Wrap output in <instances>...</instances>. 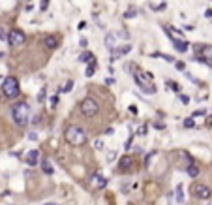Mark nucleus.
I'll list each match as a JSON object with an SVG mask.
<instances>
[{"label":"nucleus","instance_id":"7c9ffc66","mask_svg":"<svg viewBox=\"0 0 212 205\" xmlns=\"http://www.w3.org/2000/svg\"><path fill=\"white\" fill-rule=\"evenodd\" d=\"M203 115H206V111H205V109H199V111H193V119H195V117H203Z\"/></svg>","mask_w":212,"mask_h":205},{"label":"nucleus","instance_id":"c756f323","mask_svg":"<svg viewBox=\"0 0 212 205\" xmlns=\"http://www.w3.org/2000/svg\"><path fill=\"white\" fill-rule=\"evenodd\" d=\"M165 6H167V4H165V2H162V4H158V6H154V11H162V10H165Z\"/></svg>","mask_w":212,"mask_h":205},{"label":"nucleus","instance_id":"cd10ccee","mask_svg":"<svg viewBox=\"0 0 212 205\" xmlns=\"http://www.w3.org/2000/svg\"><path fill=\"white\" fill-rule=\"evenodd\" d=\"M175 68H177L178 72H184V70H186V64H184V62H177V64H175Z\"/></svg>","mask_w":212,"mask_h":205},{"label":"nucleus","instance_id":"4468645a","mask_svg":"<svg viewBox=\"0 0 212 205\" xmlns=\"http://www.w3.org/2000/svg\"><path fill=\"white\" fill-rule=\"evenodd\" d=\"M165 30L169 32V34H173V36H169L171 40H175V38H182V36H184L182 32H180V30H177L175 26H165Z\"/></svg>","mask_w":212,"mask_h":205},{"label":"nucleus","instance_id":"20e7f679","mask_svg":"<svg viewBox=\"0 0 212 205\" xmlns=\"http://www.w3.org/2000/svg\"><path fill=\"white\" fill-rule=\"evenodd\" d=\"M2 92H4V96L10 98V100L17 98L19 96V81L15 77H6L4 83H2Z\"/></svg>","mask_w":212,"mask_h":205},{"label":"nucleus","instance_id":"4c0bfd02","mask_svg":"<svg viewBox=\"0 0 212 205\" xmlns=\"http://www.w3.org/2000/svg\"><path fill=\"white\" fill-rule=\"evenodd\" d=\"M105 83H107V85H113L115 79H113V77H107V79H105Z\"/></svg>","mask_w":212,"mask_h":205},{"label":"nucleus","instance_id":"f03ea898","mask_svg":"<svg viewBox=\"0 0 212 205\" xmlns=\"http://www.w3.org/2000/svg\"><path fill=\"white\" fill-rule=\"evenodd\" d=\"M133 79H135V83H137L145 92H152V94L156 92V87L152 85V74L135 68V70H133Z\"/></svg>","mask_w":212,"mask_h":205},{"label":"nucleus","instance_id":"f257e3e1","mask_svg":"<svg viewBox=\"0 0 212 205\" xmlns=\"http://www.w3.org/2000/svg\"><path fill=\"white\" fill-rule=\"evenodd\" d=\"M28 115H30V107H28L26 102H19V104H15V106L11 107V119H13V122L17 124L19 128L28 124Z\"/></svg>","mask_w":212,"mask_h":205},{"label":"nucleus","instance_id":"7ed1b4c3","mask_svg":"<svg viewBox=\"0 0 212 205\" xmlns=\"http://www.w3.org/2000/svg\"><path fill=\"white\" fill-rule=\"evenodd\" d=\"M64 138H66V141L70 143V145H83V143L86 141V134L81 130L79 126H68L66 132H64Z\"/></svg>","mask_w":212,"mask_h":205},{"label":"nucleus","instance_id":"1a4fd4ad","mask_svg":"<svg viewBox=\"0 0 212 205\" xmlns=\"http://www.w3.org/2000/svg\"><path fill=\"white\" fill-rule=\"evenodd\" d=\"M90 184L96 188V190H102V188L107 186V179L102 173H92L90 175Z\"/></svg>","mask_w":212,"mask_h":205},{"label":"nucleus","instance_id":"2eb2a0df","mask_svg":"<svg viewBox=\"0 0 212 205\" xmlns=\"http://www.w3.org/2000/svg\"><path fill=\"white\" fill-rule=\"evenodd\" d=\"M175 194H177V202L182 203V202H184V190H182V184H177V190H175Z\"/></svg>","mask_w":212,"mask_h":205},{"label":"nucleus","instance_id":"9b49d317","mask_svg":"<svg viewBox=\"0 0 212 205\" xmlns=\"http://www.w3.org/2000/svg\"><path fill=\"white\" fill-rule=\"evenodd\" d=\"M38 156H39V152L36 151H30V152H26V164H28V166H36V164H38Z\"/></svg>","mask_w":212,"mask_h":205},{"label":"nucleus","instance_id":"2f4dec72","mask_svg":"<svg viewBox=\"0 0 212 205\" xmlns=\"http://www.w3.org/2000/svg\"><path fill=\"white\" fill-rule=\"evenodd\" d=\"M94 147H96V149H103V143H102V139H96V141H94Z\"/></svg>","mask_w":212,"mask_h":205},{"label":"nucleus","instance_id":"72a5a7b5","mask_svg":"<svg viewBox=\"0 0 212 205\" xmlns=\"http://www.w3.org/2000/svg\"><path fill=\"white\" fill-rule=\"evenodd\" d=\"M28 139H32V141H36V139H38V134H36V132H30V134H28Z\"/></svg>","mask_w":212,"mask_h":205},{"label":"nucleus","instance_id":"37998d69","mask_svg":"<svg viewBox=\"0 0 212 205\" xmlns=\"http://www.w3.org/2000/svg\"><path fill=\"white\" fill-rule=\"evenodd\" d=\"M0 79H2V77H0Z\"/></svg>","mask_w":212,"mask_h":205},{"label":"nucleus","instance_id":"6ab92c4d","mask_svg":"<svg viewBox=\"0 0 212 205\" xmlns=\"http://www.w3.org/2000/svg\"><path fill=\"white\" fill-rule=\"evenodd\" d=\"M188 175H190V177H197L199 175V167L197 166H190V167H188Z\"/></svg>","mask_w":212,"mask_h":205},{"label":"nucleus","instance_id":"5701e85b","mask_svg":"<svg viewBox=\"0 0 212 205\" xmlns=\"http://www.w3.org/2000/svg\"><path fill=\"white\" fill-rule=\"evenodd\" d=\"M58 96H60V92H57V94L51 98V107H53V109L57 107V104H58Z\"/></svg>","mask_w":212,"mask_h":205},{"label":"nucleus","instance_id":"aec40b11","mask_svg":"<svg viewBox=\"0 0 212 205\" xmlns=\"http://www.w3.org/2000/svg\"><path fill=\"white\" fill-rule=\"evenodd\" d=\"M90 58H94V57H92V53H90V51H85V53L79 57V62H86V60H90Z\"/></svg>","mask_w":212,"mask_h":205},{"label":"nucleus","instance_id":"a211bd4d","mask_svg":"<svg viewBox=\"0 0 212 205\" xmlns=\"http://www.w3.org/2000/svg\"><path fill=\"white\" fill-rule=\"evenodd\" d=\"M173 43H175V47H177L178 51H182V53L188 49V43L186 42H177V40H173Z\"/></svg>","mask_w":212,"mask_h":205},{"label":"nucleus","instance_id":"c85d7f7f","mask_svg":"<svg viewBox=\"0 0 212 205\" xmlns=\"http://www.w3.org/2000/svg\"><path fill=\"white\" fill-rule=\"evenodd\" d=\"M43 100H45V88H41L38 94V102H43Z\"/></svg>","mask_w":212,"mask_h":205},{"label":"nucleus","instance_id":"a19ab883","mask_svg":"<svg viewBox=\"0 0 212 205\" xmlns=\"http://www.w3.org/2000/svg\"><path fill=\"white\" fill-rule=\"evenodd\" d=\"M41 205H57V203H41Z\"/></svg>","mask_w":212,"mask_h":205},{"label":"nucleus","instance_id":"f3484780","mask_svg":"<svg viewBox=\"0 0 212 205\" xmlns=\"http://www.w3.org/2000/svg\"><path fill=\"white\" fill-rule=\"evenodd\" d=\"M94 74H96V60H92V64H88V68H86L85 75H86V77H92Z\"/></svg>","mask_w":212,"mask_h":205},{"label":"nucleus","instance_id":"c9c22d12","mask_svg":"<svg viewBox=\"0 0 212 205\" xmlns=\"http://www.w3.org/2000/svg\"><path fill=\"white\" fill-rule=\"evenodd\" d=\"M130 113H131V115H137V107H135V106H130Z\"/></svg>","mask_w":212,"mask_h":205},{"label":"nucleus","instance_id":"473e14b6","mask_svg":"<svg viewBox=\"0 0 212 205\" xmlns=\"http://www.w3.org/2000/svg\"><path fill=\"white\" fill-rule=\"evenodd\" d=\"M180 102L182 104H190V98H188L186 94H180Z\"/></svg>","mask_w":212,"mask_h":205},{"label":"nucleus","instance_id":"6e6552de","mask_svg":"<svg viewBox=\"0 0 212 205\" xmlns=\"http://www.w3.org/2000/svg\"><path fill=\"white\" fill-rule=\"evenodd\" d=\"M191 194H193L195 198H199V199H209L212 196V190H210V186H206V184H195V186H191Z\"/></svg>","mask_w":212,"mask_h":205},{"label":"nucleus","instance_id":"f704fd0d","mask_svg":"<svg viewBox=\"0 0 212 205\" xmlns=\"http://www.w3.org/2000/svg\"><path fill=\"white\" fill-rule=\"evenodd\" d=\"M47 6H49V0H41V10H43V11L47 10Z\"/></svg>","mask_w":212,"mask_h":205},{"label":"nucleus","instance_id":"bb28decb","mask_svg":"<svg viewBox=\"0 0 212 205\" xmlns=\"http://www.w3.org/2000/svg\"><path fill=\"white\" fill-rule=\"evenodd\" d=\"M2 40H8V34H6V28L0 26V42H2Z\"/></svg>","mask_w":212,"mask_h":205},{"label":"nucleus","instance_id":"4be33fe9","mask_svg":"<svg viewBox=\"0 0 212 205\" xmlns=\"http://www.w3.org/2000/svg\"><path fill=\"white\" fill-rule=\"evenodd\" d=\"M133 15H137V10H135V8H130V10H128L126 13H124V17L130 19V17H133Z\"/></svg>","mask_w":212,"mask_h":205},{"label":"nucleus","instance_id":"39448f33","mask_svg":"<svg viewBox=\"0 0 212 205\" xmlns=\"http://www.w3.org/2000/svg\"><path fill=\"white\" fill-rule=\"evenodd\" d=\"M81 111H83L85 117H96L98 111H99V106L94 98H85L81 102Z\"/></svg>","mask_w":212,"mask_h":205},{"label":"nucleus","instance_id":"393cba45","mask_svg":"<svg viewBox=\"0 0 212 205\" xmlns=\"http://www.w3.org/2000/svg\"><path fill=\"white\" fill-rule=\"evenodd\" d=\"M184 126H186V128H193L195 126L193 119H186V120H184Z\"/></svg>","mask_w":212,"mask_h":205},{"label":"nucleus","instance_id":"e433bc0d","mask_svg":"<svg viewBox=\"0 0 212 205\" xmlns=\"http://www.w3.org/2000/svg\"><path fill=\"white\" fill-rule=\"evenodd\" d=\"M162 57H163V58H165V60H167V62H173V57H169V55H162Z\"/></svg>","mask_w":212,"mask_h":205},{"label":"nucleus","instance_id":"0eeeda50","mask_svg":"<svg viewBox=\"0 0 212 205\" xmlns=\"http://www.w3.org/2000/svg\"><path fill=\"white\" fill-rule=\"evenodd\" d=\"M201 49L203 51H199L197 55H195V60H199V62H203V64H206V66H210L212 68V47H206V45H201Z\"/></svg>","mask_w":212,"mask_h":205},{"label":"nucleus","instance_id":"ddd939ff","mask_svg":"<svg viewBox=\"0 0 212 205\" xmlns=\"http://www.w3.org/2000/svg\"><path fill=\"white\" fill-rule=\"evenodd\" d=\"M41 170H43V173H47V175H53L55 173V170H53V166H51V162L49 160H41Z\"/></svg>","mask_w":212,"mask_h":205},{"label":"nucleus","instance_id":"f8f14e48","mask_svg":"<svg viewBox=\"0 0 212 205\" xmlns=\"http://www.w3.org/2000/svg\"><path fill=\"white\" fill-rule=\"evenodd\" d=\"M43 43H45L47 49H57V47H58V40L55 38V36H45Z\"/></svg>","mask_w":212,"mask_h":205},{"label":"nucleus","instance_id":"79ce46f5","mask_svg":"<svg viewBox=\"0 0 212 205\" xmlns=\"http://www.w3.org/2000/svg\"><path fill=\"white\" fill-rule=\"evenodd\" d=\"M2 57H4V53H2V51H0V58H2Z\"/></svg>","mask_w":212,"mask_h":205},{"label":"nucleus","instance_id":"ea45409f","mask_svg":"<svg viewBox=\"0 0 212 205\" xmlns=\"http://www.w3.org/2000/svg\"><path fill=\"white\" fill-rule=\"evenodd\" d=\"M154 128H158V130H162V128H163V124H162V122H156V124H154Z\"/></svg>","mask_w":212,"mask_h":205},{"label":"nucleus","instance_id":"b1692460","mask_svg":"<svg viewBox=\"0 0 212 205\" xmlns=\"http://www.w3.org/2000/svg\"><path fill=\"white\" fill-rule=\"evenodd\" d=\"M115 158H117V152H115V151H109V152H107V162H113Z\"/></svg>","mask_w":212,"mask_h":205},{"label":"nucleus","instance_id":"9d476101","mask_svg":"<svg viewBox=\"0 0 212 205\" xmlns=\"http://www.w3.org/2000/svg\"><path fill=\"white\" fill-rule=\"evenodd\" d=\"M133 166V158H131L130 154H126V156H122L120 158V162H118V170L120 171H124V173H126V171H130V167Z\"/></svg>","mask_w":212,"mask_h":205},{"label":"nucleus","instance_id":"dca6fc26","mask_svg":"<svg viewBox=\"0 0 212 205\" xmlns=\"http://www.w3.org/2000/svg\"><path fill=\"white\" fill-rule=\"evenodd\" d=\"M105 45L111 47V49H115V34H111V32H109V34L105 36Z\"/></svg>","mask_w":212,"mask_h":205},{"label":"nucleus","instance_id":"a878e982","mask_svg":"<svg viewBox=\"0 0 212 205\" xmlns=\"http://www.w3.org/2000/svg\"><path fill=\"white\" fill-rule=\"evenodd\" d=\"M118 51H120V55H128V53L131 51V47H130V45H124V47H120Z\"/></svg>","mask_w":212,"mask_h":205},{"label":"nucleus","instance_id":"423d86ee","mask_svg":"<svg viewBox=\"0 0 212 205\" xmlns=\"http://www.w3.org/2000/svg\"><path fill=\"white\" fill-rule=\"evenodd\" d=\"M8 42H10L11 47H19V45H23V43L26 42V36H25V32H23V30L13 28L10 34H8Z\"/></svg>","mask_w":212,"mask_h":205},{"label":"nucleus","instance_id":"412c9836","mask_svg":"<svg viewBox=\"0 0 212 205\" xmlns=\"http://www.w3.org/2000/svg\"><path fill=\"white\" fill-rule=\"evenodd\" d=\"M71 87H73V81H68L62 88H58V92H70V90H71Z\"/></svg>","mask_w":212,"mask_h":205},{"label":"nucleus","instance_id":"58836bf2","mask_svg":"<svg viewBox=\"0 0 212 205\" xmlns=\"http://www.w3.org/2000/svg\"><path fill=\"white\" fill-rule=\"evenodd\" d=\"M205 15H206L209 19H212V10H206V11H205Z\"/></svg>","mask_w":212,"mask_h":205}]
</instances>
